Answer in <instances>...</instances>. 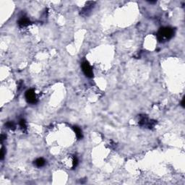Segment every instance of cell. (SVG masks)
Instances as JSON below:
<instances>
[{"label": "cell", "mask_w": 185, "mask_h": 185, "mask_svg": "<svg viewBox=\"0 0 185 185\" xmlns=\"http://www.w3.org/2000/svg\"><path fill=\"white\" fill-rule=\"evenodd\" d=\"M174 30L173 28L169 27H165L159 29L157 33V38L159 42H165L171 39L173 36Z\"/></svg>", "instance_id": "1"}, {"label": "cell", "mask_w": 185, "mask_h": 185, "mask_svg": "<svg viewBox=\"0 0 185 185\" xmlns=\"http://www.w3.org/2000/svg\"><path fill=\"white\" fill-rule=\"evenodd\" d=\"M82 69L83 73L85 74L87 77L91 78L93 77L92 67H90V65L87 61H85L82 63Z\"/></svg>", "instance_id": "2"}, {"label": "cell", "mask_w": 185, "mask_h": 185, "mask_svg": "<svg viewBox=\"0 0 185 185\" xmlns=\"http://www.w3.org/2000/svg\"><path fill=\"white\" fill-rule=\"evenodd\" d=\"M25 98H26V101H28V103L32 104H35L37 102V98H36V96H35L34 90H33V89L28 90L25 92Z\"/></svg>", "instance_id": "3"}, {"label": "cell", "mask_w": 185, "mask_h": 185, "mask_svg": "<svg viewBox=\"0 0 185 185\" xmlns=\"http://www.w3.org/2000/svg\"><path fill=\"white\" fill-rule=\"evenodd\" d=\"M155 124H156V121L148 120V117L145 115H143L140 116V125L145 126V127H148V128H152V127L155 125Z\"/></svg>", "instance_id": "4"}, {"label": "cell", "mask_w": 185, "mask_h": 185, "mask_svg": "<svg viewBox=\"0 0 185 185\" xmlns=\"http://www.w3.org/2000/svg\"><path fill=\"white\" fill-rule=\"evenodd\" d=\"M95 4V2H88L86 4V5L85 7L82 9V10L80 12V15H83V16H87V15H88V13L89 12H90L91 11V10H92V8L93 7V5Z\"/></svg>", "instance_id": "5"}, {"label": "cell", "mask_w": 185, "mask_h": 185, "mask_svg": "<svg viewBox=\"0 0 185 185\" xmlns=\"http://www.w3.org/2000/svg\"><path fill=\"white\" fill-rule=\"evenodd\" d=\"M30 20L27 17H22L18 21V25L20 26V27H26L28 26L29 24H30Z\"/></svg>", "instance_id": "6"}, {"label": "cell", "mask_w": 185, "mask_h": 185, "mask_svg": "<svg viewBox=\"0 0 185 185\" xmlns=\"http://www.w3.org/2000/svg\"><path fill=\"white\" fill-rule=\"evenodd\" d=\"M34 163L35 164V166H36L37 167H42V166H43L45 165L46 161H45V160H44L43 158H38L37 160L35 161Z\"/></svg>", "instance_id": "7"}, {"label": "cell", "mask_w": 185, "mask_h": 185, "mask_svg": "<svg viewBox=\"0 0 185 185\" xmlns=\"http://www.w3.org/2000/svg\"><path fill=\"white\" fill-rule=\"evenodd\" d=\"M73 129H74V131H75V134H76V136L78 140H80V139L82 138V131L81 129L79 128L78 127H73Z\"/></svg>", "instance_id": "8"}, {"label": "cell", "mask_w": 185, "mask_h": 185, "mask_svg": "<svg viewBox=\"0 0 185 185\" xmlns=\"http://www.w3.org/2000/svg\"><path fill=\"white\" fill-rule=\"evenodd\" d=\"M5 127L7 129H15V124L13 121H7L5 124Z\"/></svg>", "instance_id": "9"}, {"label": "cell", "mask_w": 185, "mask_h": 185, "mask_svg": "<svg viewBox=\"0 0 185 185\" xmlns=\"http://www.w3.org/2000/svg\"><path fill=\"white\" fill-rule=\"evenodd\" d=\"M19 124H20V126L21 127V129H23V130H25L26 129H27V125H26V121L25 119H21L20 120V122H19Z\"/></svg>", "instance_id": "10"}, {"label": "cell", "mask_w": 185, "mask_h": 185, "mask_svg": "<svg viewBox=\"0 0 185 185\" xmlns=\"http://www.w3.org/2000/svg\"><path fill=\"white\" fill-rule=\"evenodd\" d=\"M78 164V160L77 158V157H74L73 158V161H72V168H75Z\"/></svg>", "instance_id": "11"}, {"label": "cell", "mask_w": 185, "mask_h": 185, "mask_svg": "<svg viewBox=\"0 0 185 185\" xmlns=\"http://www.w3.org/2000/svg\"><path fill=\"white\" fill-rule=\"evenodd\" d=\"M5 155V149H4V148H2V149H1V154H0V159H1V160H3V159H4Z\"/></svg>", "instance_id": "12"}, {"label": "cell", "mask_w": 185, "mask_h": 185, "mask_svg": "<svg viewBox=\"0 0 185 185\" xmlns=\"http://www.w3.org/2000/svg\"><path fill=\"white\" fill-rule=\"evenodd\" d=\"M6 137H7V136H6L5 134H2V136H1V140H2V142L4 140H5Z\"/></svg>", "instance_id": "13"}, {"label": "cell", "mask_w": 185, "mask_h": 185, "mask_svg": "<svg viewBox=\"0 0 185 185\" xmlns=\"http://www.w3.org/2000/svg\"><path fill=\"white\" fill-rule=\"evenodd\" d=\"M181 106H182V107H184V98H183V100L181 101Z\"/></svg>", "instance_id": "14"}, {"label": "cell", "mask_w": 185, "mask_h": 185, "mask_svg": "<svg viewBox=\"0 0 185 185\" xmlns=\"http://www.w3.org/2000/svg\"><path fill=\"white\" fill-rule=\"evenodd\" d=\"M148 2L150 4H154V3H156V1H149Z\"/></svg>", "instance_id": "15"}]
</instances>
